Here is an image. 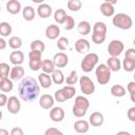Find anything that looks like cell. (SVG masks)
<instances>
[{"label":"cell","mask_w":135,"mask_h":135,"mask_svg":"<svg viewBox=\"0 0 135 135\" xmlns=\"http://www.w3.org/2000/svg\"><path fill=\"white\" fill-rule=\"evenodd\" d=\"M18 93L23 101H34L40 93V88L37 80L31 76L24 77L18 85Z\"/></svg>","instance_id":"cell-1"},{"label":"cell","mask_w":135,"mask_h":135,"mask_svg":"<svg viewBox=\"0 0 135 135\" xmlns=\"http://www.w3.org/2000/svg\"><path fill=\"white\" fill-rule=\"evenodd\" d=\"M90 107V101L88 98H85L84 96H77L74 102V105L72 108V112L74 114V116L81 118L86 114V111Z\"/></svg>","instance_id":"cell-2"},{"label":"cell","mask_w":135,"mask_h":135,"mask_svg":"<svg viewBox=\"0 0 135 135\" xmlns=\"http://www.w3.org/2000/svg\"><path fill=\"white\" fill-rule=\"evenodd\" d=\"M113 24L120 28V30H130L133 25V20L132 18L128 15V14H124V13H119V14H116L114 17H113Z\"/></svg>","instance_id":"cell-3"},{"label":"cell","mask_w":135,"mask_h":135,"mask_svg":"<svg viewBox=\"0 0 135 135\" xmlns=\"http://www.w3.org/2000/svg\"><path fill=\"white\" fill-rule=\"evenodd\" d=\"M99 57L96 53H88L81 60L80 68L84 73H90L98 63Z\"/></svg>","instance_id":"cell-4"},{"label":"cell","mask_w":135,"mask_h":135,"mask_svg":"<svg viewBox=\"0 0 135 135\" xmlns=\"http://www.w3.org/2000/svg\"><path fill=\"white\" fill-rule=\"evenodd\" d=\"M96 79L99 84H107L111 79V70L107 64H99L96 68Z\"/></svg>","instance_id":"cell-5"},{"label":"cell","mask_w":135,"mask_h":135,"mask_svg":"<svg viewBox=\"0 0 135 135\" xmlns=\"http://www.w3.org/2000/svg\"><path fill=\"white\" fill-rule=\"evenodd\" d=\"M41 55L42 53L37 51H31L28 53V66L32 71H38L41 69Z\"/></svg>","instance_id":"cell-6"},{"label":"cell","mask_w":135,"mask_h":135,"mask_svg":"<svg viewBox=\"0 0 135 135\" xmlns=\"http://www.w3.org/2000/svg\"><path fill=\"white\" fill-rule=\"evenodd\" d=\"M80 90L84 95H92L95 92V84L88 76H81L79 79Z\"/></svg>","instance_id":"cell-7"},{"label":"cell","mask_w":135,"mask_h":135,"mask_svg":"<svg viewBox=\"0 0 135 135\" xmlns=\"http://www.w3.org/2000/svg\"><path fill=\"white\" fill-rule=\"evenodd\" d=\"M124 50V44L120 40H112L108 45V53L110 57H118Z\"/></svg>","instance_id":"cell-8"},{"label":"cell","mask_w":135,"mask_h":135,"mask_svg":"<svg viewBox=\"0 0 135 135\" xmlns=\"http://www.w3.org/2000/svg\"><path fill=\"white\" fill-rule=\"evenodd\" d=\"M6 107H7V110L11 114H18L20 109H21V103L16 96H11V97H8V101H7Z\"/></svg>","instance_id":"cell-9"},{"label":"cell","mask_w":135,"mask_h":135,"mask_svg":"<svg viewBox=\"0 0 135 135\" xmlns=\"http://www.w3.org/2000/svg\"><path fill=\"white\" fill-rule=\"evenodd\" d=\"M53 61H54L56 68H59V69L60 68H64L69 63V57L63 52H60V53H57V54L54 55Z\"/></svg>","instance_id":"cell-10"},{"label":"cell","mask_w":135,"mask_h":135,"mask_svg":"<svg viewBox=\"0 0 135 135\" xmlns=\"http://www.w3.org/2000/svg\"><path fill=\"white\" fill-rule=\"evenodd\" d=\"M50 118L54 122H60L64 118V110L60 107H54L50 111Z\"/></svg>","instance_id":"cell-11"},{"label":"cell","mask_w":135,"mask_h":135,"mask_svg":"<svg viewBox=\"0 0 135 135\" xmlns=\"http://www.w3.org/2000/svg\"><path fill=\"white\" fill-rule=\"evenodd\" d=\"M90 42L86 40V39H83V38H80V39H77L76 42H75V50L77 53L79 54H84V53H88L90 51Z\"/></svg>","instance_id":"cell-12"},{"label":"cell","mask_w":135,"mask_h":135,"mask_svg":"<svg viewBox=\"0 0 135 135\" xmlns=\"http://www.w3.org/2000/svg\"><path fill=\"white\" fill-rule=\"evenodd\" d=\"M52 12H53L52 6L49 5V4H46V3H41L37 7V14H38V16L40 18H43V19L49 18L52 15Z\"/></svg>","instance_id":"cell-13"},{"label":"cell","mask_w":135,"mask_h":135,"mask_svg":"<svg viewBox=\"0 0 135 135\" xmlns=\"http://www.w3.org/2000/svg\"><path fill=\"white\" fill-rule=\"evenodd\" d=\"M60 34V28L56 24H51L45 28V36L50 40H55L59 37Z\"/></svg>","instance_id":"cell-14"},{"label":"cell","mask_w":135,"mask_h":135,"mask_svg":"<svg viewBox=\"0 0 135 135\" xmlns=\"http://www.w3.org/2000/svg\"><path fill=\"white\" fill-rule=\"evenodd\" d=\"M103 121H104V117L100 112H93L90 115L89 122L93 127H100L103 123Z\"/></svg>","instance_id":"cell-15"},{"label":"cell","mask_w":135,"mask_h":135,"mask_svg":"<svg viewBox=\"0 0 135 135\" xmlns=\"http://www.w3.org/2000/svg\"><path fill=\"white\" fill-rule=\"evenodd\" d=\"M100 12L103 16L105 17H111L114 15L115 13V8H114V5L112 3L109 2V0H105L103 3L100 4Z\"/></svg>","instance_id":"cell-16"},{"label":"cell","mask_w":135,"mask_h":135,"mask_svg":"<svg viewBox=\"0 0 135 135\" xmlns=\"http://www.w3.org/2000/svg\"><path fill=\"white\" fill-rule=\"evenodd\" d=\"M54 99H55V98H53L51 95L44 94V95H42V96L40 97V99H39V105H40L42 109H45V110L51 109V108H53V105H54V102H55Z\"/></svg>","instance_id":"cell-17"},{"label":"cell","mask_w":135,"mask_h":135,"mask_svg":"<svg viewBox=\"0 0 135 135\" xmlns=\"http://www.w3.org/2000/svg\"><path fill=\"white\" fill-rule=\"evenodd\" d=\"M90 129V122L86 121V120H83V119H80V120H77L74 122V130L77 132V133H86Z\"/></svg>","instance_id":"cell-18"},{"label":"cell","mask_w":135,"mask_h":135,"mask_svg":"<svg viewBox=\"0 0 135 135\" xmlns=\"http://www.w3.org/2000/svg\"><path fill=\"white\" fill-rule=\"evenodd\" d=\"M9 61L14 65H20L24 61V55L21 51H14L9 55Z\"/></svg>","instance_id":"cell-19"},{"label":"cell","mask_w":135,"mask_h":135,"mask_svg":"<svg viewBox=\"0 0 135 135\" xmlns=\"http://www.w3.org/2000/svg\"><path fill=\"white\" fill-rule=\"evenodd\" d=\"M6 11L12 15H16L21 11V3L18 0H9L6 3Z\"/></svg>","instance_id":"cell-20"},{"label":"cell","mask_w":135,"mask_h":135,"mask_svg":"<svg viewBox=\"0 0 135 135\" xmlns=\"http://www.w3.org/2000/svg\"><path fill=\"white\" fill-rule=\"evenodd\" d=\"M108 68L111 70V72H117L121 69V62L118 59V57H109L107 59V63Z\"/></svg>","instance_id":"cell-21"},{"label":"cell","mask_w":135,"mask_h":135,"mask_svg":"<svg viewBox=\"0 0 135 135\" xmlns=\"http://www.w3.org/2000/svg\"><path fill=\"white\" fill-rule=\"evenodd\" d=\"M38 80H39V84L43 88V89H47L52 85L53 80H52V76H50V74L46 73H40L38 75Z\"/></svg>","instance_id":"cell-22"},{"label":"cell","mask_w":135,"mask_h":135,"mask_svg":"<svg viewBox=\"0 0 135 135\" xmlns=\"http://www.w3.org/2000/svg\"><path fill=\"white\" fill-rule=\"evenodd\" d=\"M24 69L21 65H15L13 66V69L11 70L9 73V77L12 80H19L24 76Z\"/></svg>","instance_id":"cell-23"},{"label":"cell","mask_w":135,"mask_h":135,"mask_svg":"<svg viewBox=\"0 0 135 135\" xmlns=\"http://www.w3.org/2000/svg\"><path fill=\"white\" fill-rule=\"evenodd\" d=\"M55 63L53 60L51 59H44L42 60V63H41V70L43 73H46V74H52L56 69H55Z\"/></svg>","instance_id":"cell-24"},{"label":"cell","mask_w":135,"mask_h":135,"mask_svg":"<svg viewBox=\"0 0 135 135\" xmlns=\"http://www.w3.org/2000/svg\"><path fill=\"white\" fill-rule=\"evenodd\" d=\"M35 9L31 5H26L24 8H22V17L25 21H32L35 18Z\"/></svg>","instance_id":"cell-25"},{"label":"cell","mask_w":135,"mask_h":135,"mask_svg":"<svg viewBox=\"0 0 135 135\" xmlns=\"http://www.w3.org/2000/svg\"><path fill=\"white\" fill-rule=\"evenodd\" d=\"M66 18H68V15H66V13H65L64 9L58 8V9L55 11V13H54V20L58 24H64Z\"/></svg>","instance_id":"cell-26"},{"label":"cell","mask_w":135,"mask_h":135,"mask_svg":"<svg viewBox=\"0 0 135 135\" xmlns=\"http://www.w3.org/2000/svg\"><path fill=\"white\" fill-rule=\"evenodd\" d=\"M52 80L54 83L56 84H62L65 80L64 78V74L60 69H56L53 73H52Z\"/></svg>","instance_id":"cell-27"},{"label":"cell","mask_w":135,"mask_h":135,"mask_svg":"<svg viewBox=\"0 0 135 135\" xmlns=\"http://www.w3.org/2000/svg\"><path fill=\"white\" fill-rule=\"evenodd\" d=\"M77 31H78V33L80 34V35H88V34H90L91 33V24L88 22V21H85V20H82V21H80L79 23H78V25H77Z\"/></svg>","instance_id":"cell-28"},{"label":"cell","mask_w":135,"mask_h":135,"mask_svg":"<svg viewBox=\"0 0 135 135\" xmlns=\"http://www.w3.org/2000/svg\"><path fill=\"white\" fill-rule=\"evenodd\" d=\"M14 88V84H13V81L12 79H8V78H5V79H0V90L3 92V93H7V92H11Z\"/></svg>","instance_id":"cell-29"},{"label":"cell","mask_w":135,"mask_h":135,"mask_svg":"<svg viewBox=\"0 0 135 135\" xmlns=\"http://www.w3.org/2000/svg\"><path fill=\"white\" fill-rule=\"evenodd\" d=\"M111 94L114 97H123L126 95V89L121 84H115L111 88Z\"/></svg>","instance_id":"cell-30"},{"label":"cell","mask_w":135,"mask_h":135,"mask_svg":"<svg viewBox=\"0 0 135 135\" xmlns=\"http://www.w3.org/2000/svg\"><path fill=\"white\" fill-rule=\"evenodd\" d=\"M31 51H37V52H40V53H43L44 50H45V44L43 41L41 40H34L31 42Z\"/></svg>","instance_id":"cell-31"},{"label":"cell","mask_w":135,"mask_h":135,"mask_svg":"<svg viewBox=\"0 0 135 135\" xmlns=\"http://www.w3.org/2000/svg\"><path fill=\"white\" fill-rule=\"evenodd\" d=\"M12 34V25L8 22H1L0 23V35L3 37H7Z\"/></svg>","instance_id":"cell-32"},{"label":"cell","mask_w":135,"mask_h":135,"mask_svg":"<svg viewBox=\"0 0 135 135\" xmlns=\"http://www.w3.org/2000/svg\"><path fill=\"white\" fill-rule=\"evenodd\" d=\"M8 45L13 50H19L21 47V45H22V40L18 36H13L8 40Z\"/></svg>","instance_id":"cell-33"},{"label":"cell","mask_w":135,"mask_h":135,"mask_svg":"<svg viewBox=\"0 0 135 135\" xmlns=\"http://www.w3.org/2000/svg\"><path fill=\"white\" fill-rule=\"evenodd\" d=\"M93 33H99V34H107V25L104 22L97 21L93 25Z\"/></svg>","instance_id":"cell-34"},{"label":"cell","mask_w":135,"mask_h":135,"mask_svg":"<svg viewBox=\"0 0 135 135\" xmlns=\"http://www.w3.org/2000/svg\"><path fill=\"white\" fill-rule=\"evenodd\" d=\"M82 6L80 0H69L68 1V8L72 12H78Z\"/></svg>","instance_id":"cell-35"},{"label":"cell","mask_w":135,"mask_h":135,"mask_svg":"<svg viewBox=\"0 0 135 135\" xmlns=\"http://www.w3.org/2000/svg\"><path fill=\"white\" fill-rule=\"evenodd\" d=\"M61 90H62V92H63V94H64L66 100L73 98V97L75 96V94H76V90H75V88L72 86V85H65V86H63Z\"/></svg>","instance_id":"cell-36"},{"label":"cell","mask_w":135,"mask_h":135,"mask_svg":"<svg viewBox=\"0 0 135 135\" xmlns=\"http://www.w3.org/2000/svg\"><path fill=\"white\" fill-rule=\"evenodd\" d=\"M8 73H11V69L9 65L5 62H1L0 63V79H5L8 78Z\"/></svg>","instance_id":"cell-37"},{"label":"cell","mask_w":135,"mask_h":135,"mask_svg":"<svg viewBox=\"0 0 135 135\" xmlns=\"http://www.w3.org/2000/svg\"><path fill=\"white\" fill-rule=\"evenodd\" d=\"M122 68L126 72H133L135 70V61L124 58L122 61Z\"/></svg>","instance_id":"cell-38"},{"label":"cell","mask_w":135,"mask_h":135,"mask_svg":"<svg viewBox=\"0 0 135 135\" xmlns=\"http://www.w3.org/2000/svg\"><path fill=\"white\" fill-rule=\"evenodd\" d=\"M77 81H78V74H77L76 71H72L70 73V75L65 78V82H66L68 85H72L73 86V84H75Z\"/></svg>","instance_id":"cell-39"},{"label":"cell","mask_w":135,"mask_h":135,"mask_svg":"<svg viewBox=\"0 0 135 135\" xmlns=\"http://www.w3.org/2000/svg\"><path fill=\"white\" fill-rule=\"evenodd\" d=\"M107 38V35L105 34H99V33H93L92 35V40L95 44H101L104 42Z\"/></svg>","instance_id":"cell-40"},{"label":"cell","mask_w":135,"mask_h":135,"mask_svg":"<svg viewBox=\"0 0 135 135\" xmlns=\"http://www.w3.org/2000/svg\"><path fill=\"white\" fill-rule=\"evenodd\" d=\"M69 39L65 38V37H60L57 41V47L60 50V51H65L69 46Z\"/></svg>","instance_id":"cell-41"},{"label":"cell","mask_w":135,"mask_h":135,"mask_svg":"<svg viewBox=\"0 0 135 135\" xmlns=\"http://www.w3.org/2000/svg\"><path fill=\"white\" fill-rule=\"evenodd\" d=\"M74 27H75V20H74V18L72 16H69L68 15V18H66V20L64 22V28L66 31H71Z\"/></svg>","instance_id":"cell-42"},{"label":"cell","mask_w":135,"mask_h":135,"mask_svg":"<svg viewBox=\"0 0 135 135\" xmlns=\"http://www.w3.org/2000/svg\"><path fill=\"white\" fill-rule=\"evenodd\" d=\"M54 98H55V100L58 101V102H64V101L66 100V98H65V96H64V94H63V92H62L61 89H60V90H57V91L55 92Z\"/></svg>","instance_id":"cell-43"},{"label":"cell","mask_w":135,"mask_h":135,"mask_svg":"<svg viewBox=\"0 0 135 135\" xmlns=\"http://www.w3.org/2000/svg\"><path fill=\"white\" fill-rule=\"evenodd\" d=\"M44 135H64L61 131H59L57 128H49L45 130Z\"/></svg>","instance_id":"cell-44"},{"label":"cell","mask_w":135,"mask_h":135,"mask_svg":"<svg viewBox=\"0 0 135 135\" xmlns=\"http://www.w3.org/2000/svg\"><path fill=\"white\" fill-rule=\"evenodd\" d=\"M124 58H128V59H131L133 61H135V49H128L126 51V55H124Z\"/></svg>","instance_id":"cell-45"},{"label":"cell","mask_w":135,"mask_h":135,"mask_svg":"<svg viewBox=\"0 0 135 135\" xmlns=\"http://www.w3.org/2000/svg\"><path fill=\"white\" fill-rule=\"evenodd\" d=\"M127 116H128V118H129L130 121L135 122V107H132V108H130L128 110Z\"/></svg>","instance_id":"cell-46"},{"label":"cell","mask_w":135,"mask_h":135,"mask_svg":"<svg viewBox=\"0 0 135 135\" xmlns=\"http://www.w3.org/2000/svg\"><path fill=\"white\" fill-rule=\"evenodd\" d=\"M11 135H24L23 130L19 127H15L11 130Z\"/></svg>","instance_id":"cell-47"},{"label":"cell","mask_w":135,"mask_h":135,"mask_svg":"<svg viewBox=\"0 0 135 135\" xmlns=\"http://www.w3.org/2000/svg\"><path fill=\"white\" fill-rule=\"evenodd\" d=\"M7 101H8V98L7 96L2 93L0 94V107H4V105H7Z\"/></svg>","instance_id":"cell-48"},{"label":"cell","mask_w":135,"mask_h":135,"mask_svg":"<svg viewBox=\"0 0 135 135\" xmlns=\"http://www.w3.org/2000/svg\"><path fill=\"white\" fill-rule=\"evenodd\" d=\"M127 90L130 94H133L135 93V81H130L128 83V86H127Z\"/></svg>","instance_id":"cell-49"},{"label":"cell","mask_w":135,"mask_h":135,"mask_svg":"<svg viewBox=\"0 0 135 135\" xmlns=\"http://www.w3.org/2000/svg\"><path fill=\"white\" fill-rule=\"evenodd\" d=\"M6 46V41L3 38H0V50H4Z\"/></svg>","instance_id":"cell-50"},{"label":"cell","mask_w":135,"mask_h":135,"mask_svg":"<svg viewBox=\"0 0 135 135\" xmlns=\"http://www.w3.org/2000/svg\"><path fill=\"white\" fill-rule=\"evenodd\" d=\"M0 135H8V131L5 129H0Z\"/></svg>","instance_id":"cell-51"},{"label":"cell","mask_w":135,"mask_h":135,"mask_svg":"<svg viewBox=\"0 0 135 135\" xmlns=\"http://www.w3.org/2000/svg\"><path fill=\"white\" fill-rule=\"evenodd\" d=\"M116 135H131V134L127 131H119V132L116 133Z\"/></svg>","instance_id":"cell-52"},{"label":"cell","mask_w":135,"mask_h":135,"mask_svg":"<svg viewBox=\"0 0 135 135\" xmlns=\"http://www.w3.org/2000/svg\"><path fill=\"white\" fill-rule=\"evenodd\" d=\"M130 98H131V101L135 103V93H133V94H130Z\"/></svg>","instance_id":"cell-53"},{"label":"cell","mask_w":135,"mask_h":135,"mask_svg":"<svg viewBox=\"0 0 135 135\" xmlns=\"http://www.w3.org/2000/svg\"><path fill=\"white\" fill-rule=\"evenodd\" d=\"M133 43H134V45H135V38H134V40H133Z\"/></svg>","instance_id":"cell-54"},{"label":"cell","mask_w":135,"mask_h":135,"mask_svg":"<svg viewBox=\"0 0 135 135\" xmlns=\"http://www.w3.org/2000/svg\"><path fill=\"white\" fill-rule=\"evenodd\" d=\"M134 81H135V74H134Z\"/></svg>","instance_id":"cell-55"}]
</instances>
